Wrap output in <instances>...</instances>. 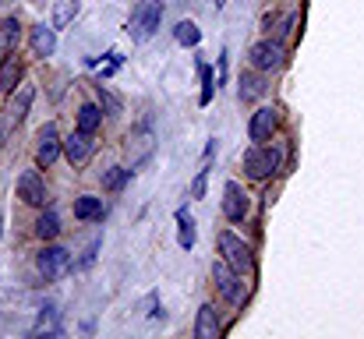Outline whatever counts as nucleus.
I'll return each mask as SVG.
<instances>
[{"mask_svg": "<svg viewBox=\"0 0 364 339\" xmlns=\"http://www.w3.org/2000/svg\"><path fill=\"white\" fill-rule=\"evenodd\" d=\"M100 124H103V113L96 110L92 103H85V107L78 110V127H82V131H89V134H92Z\"/></svg>", "mask_w": 364, "mask_h": 339, "instance_id": "nucleus-19", "label": "nucleus"}, {"mask_svg": "<svg viewBox=\"0 0 364 339\" xmlns=\"http://www.w3.org/2000/svg\"><path fill=\"white\" fill-rule=\"evenodd\" d=\"M265 92V82L258 78V75H244L241 78V99L247 103V99H258Z\"/></svg>", "mask_w": 364, "mask_h": 339, "instance_id": "nucleus-22", "label": "nucleus"}, {"mask_svg": "<svg viewBox=\"0 0 364 339\" xmlns=\"http://www.w3.org/2000/svg\"><path fill=\"white\" fill-rule=\"evenodd\" d=\"M213 279H216V286H220V294L230 301V304H241L244 301V283H241V276L227 265V262H216L213 265Z\"/></svg>", "mask_w": 364, "mask_h": 339, "instance_id": "nucleus-5", "label": "nucleus"}, {"mask_svg": "<svg viewBox=\"0 0 364 339\" xmlns=\"http://www.w3.org/2000/svg\"><path fill=\"white\" fill-rule=\"evenodd\" d=\"M36 265H39V272H43L46 279H60V276L71 269V254H68L64 247H43L39 258H36Z\"/></svg>", "mask_w": 364, "mask_h": 339, "instance_id": "nucleus-6", "label": "nucleus"}, {"mask_svg": "<svg viewBox=\"0 0 364 339\" xmlns=\"http://www.w3.org/2000/svg\"><path fill=\"white\" fill-rule=\"evenodd\" d=\"M279 163H283V152H279V149H269V145H255V149L244 156V170H247V177H255V181H265L269 173H276Z\"/></svg>", "mask_w": 364, "mask_h": 339, "instance_id": "nucleus-2", "label": "nucleus"}, {"mask_svg": "<svg viewBox=\"0 0 364 339\" xmlns=\"http://www.w3.org/2000/svg\"><path fill=\"white\" fill-rule=\"evenodd\" d=\"M18 198H25L28 205H46V184H43V177H39L36 170L21 173V181H18Z\"/></svg>", "mask_w": 364, "mask_h": 339, "instance_id": "nucleus-11", "label": "nucleus"}, {"mask_svg": "<svg viewBox=\"0 0 364 339\" xmlns=\"http://www.w3.org/2000/svg\"><path fill=\"white\" fill-rule=\"evenodd\" d=\"M124 181H127V170H121V166L107 173V188H110V191H117V188H121Z\"/></svg>", "mask_w": 364, "mask_h": 339, "instance_id": "nucleus-24", "label": "nucleus"}, {"mask_svg": "<svg viewBox=\"0 0 364 339\" xmlns=\"http://www.w3.org/2000/svg\"><path fill=\"white\" fill-rule=\"evenodd\" d=\"M32 85H21L18 89V96H11V103L4 107V113H0V141H7L11 138V131L25 120V113H28V107H32Z\"/></svg>", "mask_w": 364, "mask_h": 339, "instance_id": "nucleus-3", "label": "nucleus"}, {"mask_svg": "<svg viewBox=\"0 0 364 339\" xmlns=\"http://www.w3.org/2000/svg\"><path fill=\"white\" fill-rule=\"evenodd\" d=\"M159 18H163V4L159 0H138L134 11H131V21H127V36L134 43H145L159 28Z\"/></svg>", "mask_w": 364, "mask_h": 339, "instance_id": "nucleus-1", "label": "nucleus"}, {"mask_svg": "<svg viewBox=\"0 0 364 339\" xmlns=\"http://www.w3.org/2000/svg\"><path fill=\"white\" fill-rule=\"evenodd\" d=\"M177 223H181V247H191V244H195V220L181 209V212H177Z\"/></svg>", "mask_w": 364, "mask_h": 339, "instance_id": "nucleus-23", "label": "nucleus"}, {"mask_svg": "<svg viewBox=\"0 0 364 339\" xmlns=\"http://www.w3.org/2000/svg\"><path fill=\"white\" fill-rule=\"evenodd\" d=\"M36 141H39V145H36V159H39V166H50V163L60 156V134H57V127L46 124V127L39 131Z\"/></svg>", "mask_w": 364, "mask_h": 339, "instance_id": "nucleus-10", "label": "nucleus"}, {"mask_svg": "<svg viewBox=\"0 0 364 339\" xmlns=\"http://www.w3.org/2000/svg\"><path fill=\"white\" fill-rule=\"evenodd\" d=\"M202 85H205V89H202V103H209V99H213V71H209L205 64H202Z\"/></svg>", "mask_w": 364, "mask_h": 339, "instance_id": "nucleus-25", "label": "nucleus"}, {"mask_svg": "<svg viewBox=\"0 0 364 339\" xmlns=\"http://www.w3.org/2000/svg\"><path fill=\"white\" fill-rule=\"evenodd\" d=\"M213 4H216V7H223V4H227V0H213Z\"/></svg>", "mask_w": 364, "mask_h": 339, "instance_id": "nucleus-27", "label": "nucleus"}, {"mask_svg": "<svg viewBox=\"0 0 364 339\" xmlns=\"http://www.w3.org/2000/svg\"><path fill=\"white\" fill-rule=\"evenodd\" d=\"M247 57H251L255 71H276V68H283V46L279 43H255Z\"/></svg>", "mask_w": 364, "mask_h": 339, "instance_id": "nucleus-7", "label": "nucleus"}, {"mask_svg": "<svg viewBox=\"0 0 364 339\" xmlns=\"http://www.w3.org/2000/svg\"><path fill=\"white\" fill-rule=\"evenodd\" d=\"M276 124H279V113L272 110V107H262V110L251 113V124H247V134H251V141H269L272 138V131H276Z\"/></svg>", "mask_w": 364, "mask_h": 339, "instance_id": "nucleus-8", "label": "nucleus"}, {"mask_svg": "<svg viewBox=\"0 0 364 339\" xmlns=\"http://www.w3.org/2000/svg\"><path fill=\"white\" fill-rule=\"evenodd\" d=\"M21 71H25L21 57L4 53V64H0V92H14V89H18V82H21Z\"/></svg>", "mask_w": 364, "mask_h": 339, "instance_id": "nucleus-13", "label": "nucleus"}, {"mask_svg": "<svg viewBox=\"0 0 364 339\" xmlns=\"http://www.w3.org/2000/svg\"><path fill=\"white\" fill-rule=\"evenodd\" d=\"M78 11V0H57V11H53V28H64Z\"/></svg>", "mask_w": 364, "mask_h": 339, "instance_id": "nucleus-21", "label": "nucleus"}, {"mask_svg": "<svg viewBox=\"0 0 364 339\" xmlns=\"http://www.w3.org/2000/svg\"><path fill=\"white\" fill-rule=\"evenodd\" d=\"M92 149H96V141H92V134H89V131H82V127H78L75 134H68V141H64V152H68V159H71L75 166L89 163Z\"/></svg>", "mask_w": 364, "mask_h": 339, "instance_id": "nucleus-9", "label": "nucleus"}, {"mask_svg": "<svg viewBox=\"0 0 364 339\" xmlns=\"http://www.w3.org/2000/svg\"><path fill=\"white\" fill-rule=\"evenodd\" d=\"M75 216H78V220H85V223H92V220H103V202L85 195V198H78V202H75Z\"/></svg>", "mask_w": 364, "mask_h": 339, "instance_id": "nucleus-17", "label": "nucleus"}, {"mask_svg": "<svg viewBox=\"0 0 364 339\" xmlns=\"http://www.w3.org/2000/svg\"><path fill=\"white\" fill-rule=\"evenodd\" d=\"M205 177H209V170H202V173H198V181H195V188H191V195H195V198H202V191H205Z\"/></svg>", "mask_w": 364, "mask_h": 339, "instance_id": "nucleus-26", "label": "nucleus"}, {"mask_svg": "<svg viewBox=\"0 0 364 339\" xmlns=\"http://www.w3.org/2000/svg\"><path fill=\"white\" fill-rule=\"evenodd\" d=\"M220 251H223V262L234 269V272H251V251H247V244H244L241 237H234V233H220Z\"/></svg>", "mask_w": 364, "mask_h": 339, "instance_id": "nucleus-4", "label": "nucleus"}, {"mask_svg": "<svg viewBox=\"0 0 364 339\" xmlns=\"http://www.w3.org/2000/svg\"><path fill=\"white\" fill-rule=\"evenodd\" d=\"M18 32H21L18 18H4V21H0V57H4V53H14V46H18Z\"/></svg>", "mask_w": 364, "mask_h": 339, "instance_id": "nucleus-16", "label": "nucleus"}, {"mask_svg": "<svg viewBox=\"0 0 364 339\" xmlns=\"http://www.w3.org/2000/svg\"><path fill=\"white\" fill-rule=\"evenodd\" d=\"M36 233H39L43 240H53V237L60 233V220H57V212H43V216H39V223H36Z\"/></svg>", "mask_w": 364, "mask_h": 339, "instance_id": "nucleus-20", "label": "nucleus"}, {"mask_svg": "<svg viewBox=\"0 0 364 339\" xmlns=\"http://www.w3.org/2000/svg\"><path fill=\"white\" fill-rule=\"evenodd\" d=\"M223 212H227V220H244L247 216V195H244L241 184H227V191H223Z\"/></svg>", "mask_w": 364, "mask_h": 339, "instance_id": "nucleus-12", "label": "nucleus"}, {"mask_svg": "<svg viewBox=\"0 0 364 339\" xmlns=\"http://www.w3.org/2000/svg\"><path fill=\"white\" fill-rule=\"evenodd\" d=\"M195 336L198 339H216L220 336V318H216V308H213V304H202V308H198Z\"/></svg>", "mask_w": 364, "mask_h": 339, "instance_id": "nucleus-14", "label": "nucleus"}, {"mask_svg": "<svg viewBox=\"0 0 364 339\" xmlns=\"http://www.w3.org/2000/svg\"><path fill=\"white\" fill-rule=\"evenodd\" d=\"M173 36H177L181 46H198V39H202V32H198L195 21H181V25L173 28Z\"/></svg>", "mask_w": 364, "mask_h": 339, "instance_id": "nucleus-18", "label": "nucleus"}, {"mask_svg": "<svg viewBox=\"0 0 364 339\" xmlns=\"http://www.w3.org/2000/svg\"><path fill=\"white\" fill-rule=\"evenodd\" d=\"M0 4H4V0H0Z\"/></svg>", "mask_w": 364, "mask_h": 339, "instance_id": "nucleus-28", "label": "nucleus"}, {"mask_svg": "<svg viewBox=\"0 0 364 339\" xmlns=\"http://www.w3.org/2000/svg\"><path fill=\"white\" fill-rule=\"evenodd\" d=\"M32 50H36V57H50L57 50V36H53L50 25H36L32 28Z\"/></svg>", "mask_w": 364, "mask_h": 339, "instance_id": "nucleus-15", "label": "nucleus"}]
</instances>
